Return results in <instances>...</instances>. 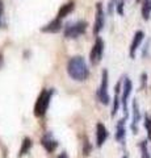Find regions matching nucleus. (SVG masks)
<instances>
[{
    "mask_svg": "<svg viewBox=\"0 0 151 158\" xmlns=\"http://www.w3.org/2000/svg\"><path fill=\"white\" fill-rule=\"evenodd\" d=\"M62 27H63L62 25V20L55 17L54 20H51L50 23H47L46 25H43L41 28V32H43V33H57V32L61 31Z\"/></svg>",
    "mask_w": 151,
    "mask_h": 158,
    "instance_id": "nucleus-13",
    "label": "nucleus"
},
{
    "mask_svg": "<svg viewBox=\"0 0 151 158\" xmlns=\"http://www.w3.org/2000/svg\"><path fill=\"white\" fill-rule=\"evenodd\" d=\"M74 3L72 2H70V3H66L65 6H62L61 8H59V11H58V15H57V17L58 19H63V17H66L67 15H70L72 11H74Z\"/></svg>",
    "mask_w": 151,
    "mask_h": 158,
    "instance_id": "nucleus-15",
    "label": "nucleus"
},
{
    "mask_svg": "<svg viewBox=\"0 0 151 158\" xmlns=\"http://www.w3.org/2000/svg\"><path fill=\"white\" fill-rule=\"evenodd\" d=\"M41 145L47 153H53L58 148V141L51 132H46L41 138Z\"/></svg>",
    "mask_w": 151,
    "mask_h": 158,
    "instance_id": "nucleus-8",
    "label": "nucleus"
},
{
    "mask_svg": "<svg viewBox=\"0 0 151 158\" xmlns=\"http://www.w3.org/2000/svg\"><path fill=\"white\" fill-rule=\"evenodd\" d=\"M143 124H145L146 131H147V138L151 141V116H150V115H146V116H145Z\"/></svg>",
    "mask_w": 151,
    "mask_h": 158,
    "instance_id": "nucleus-19",
    "label": "nucleus"
},
{
    "mask_svg": "<svg viewBox=\"0 0 151 158\" xmlns=\"http://www.w3.org/2000/svg\"><path fill=\"white\" fill-rule=\"evenodd\" d=\"M137 2H142V0H137Z\"/></svg>",
    "mask_w": 151,
    "mask_h": 158,
    "instance_id": "nucleus-26",
    "label": "nucleus"
},
{
    "mask_svg": "<svg viewBox=\"0 0 151 158\" xmlns=\"http://www.w3.org/2000/svg\"><path fill=\"white\" fill-rule=\"evenodd\" d=\"M143 38H145V33L142 31H137L134 34V37H133V41H131L130 44V49H129V56L130 58H135V53H137V50L139 49L141 46V44H142L143 41Z\"/></svg>",
    "mask_w": 151,
    "mask_h": 158,
    "instance_id": "nucleus-10",
    "label": "nucleus"
},
{
    "mask_svg": "<svg viewBox=\"0 0 151 158\" xmlns=\"http://www.w3.org/2000/svg\"><path fill=\"white\" fill-rule=\"evenodd\" d=\"M125 120L126 118H121V120L117 121V125H116V140L118 142H122L125 141V137H126V128H125Z\"/></svg>",
    "mask_w": 151,
    "mask_h": 158,
    "instance_id": "nucleus-14",
    "label": "nucleus"
},
{
    "mask_svg": "<svg viewBox=\"0 0 151 158\" xmlns=\"http://www.w3.org/2000/svg\"><path fill=\"white\" fill-rule=\"evenodd\" d=\"M105 25V13H104V8L101 3L96 4V19H95V24H93V34L99 36V33L103 31V28Z\"/></svg>",
    "mask_w": 151,
    "mask_h": 158,
    "instance_id": "nucleus-7",
    "label": "nucleus"
},
{
    "mask_svg": "<svg viewBox=\"0 0 151 158\" xmlns=\"http://www.w3.org/2000/svg\"><path fill=\"white\" fill-rule=\"evenodd\" d=\"M139 149H141V158H151V154L149 152V146H147V141H142L139 144Z\"/></svg>",
    "mask_w": 151,
    "mask_h": 158,
    "instance_id": "nucleus-18",
    "label": "nucleus"
},
{
    "mask_svg": "<svg viewBox=\"0 0 151 158\" xmlns=\"http://www.w3.org/2000/svg\"><path fill=\"white\" fill-rule=\"evenodd\" d=\"M122 158H129V156H128V154H125V156H124Z\"/></svg>",
    "mask_w": 151,
    "mask_h": 158,
    "instance_id": "nucleus-25",
    "label": "nucleus"
},
{
    "mask_svg": "<svg viewBox=\"0 0 151 158\" xmlns=\"http://www.w3.org/2000/svg\"><path fill=\"white\" fill-rule=\"evenodd\" d=\"M57 158H69V156H67V153H66V152H63V153H61V154L58 156Z\"/></svg>",
    "mask_w": 151,
    "mask_h": 158,
    "instance_id": "nucleus-23",
    "label": "nucleus"
},
{
    "mask_svg": "<svg viewBox=\"0 0 151 158\" xmlns=\"http://www.w3.org/2000/svg\"><path fill=\"white\" fill-rule=\"evenodd\" d=\"M87 27H88V23L84 21V20H77L75 23H69L65 27V34L66 38H77L81 34H84L87 31Z\"/></svg>",
    "mask_w": 151,
    "mask_h": 158,
    "instance_id": "nucleus-3",
    "label": "nucleus"
},
{
    "mask_svg": "<svg viewBox=\"0 0 151 158\" xmlns=\"http://www.w3.org/2000/svg\"><path fill=\"white\" fill-rule=\"evenodd\" d=\"M131 107H133V116H131V132L137 133L138 132V123L141 120V112H139V106H138V102L137 99H134L133 100V104H131Z\"/></svg>",
    "mask_w": 151,
    "mask_h": 158,
    "instance_id": "nucleus-11",
    "label": "nucleus"
},
{
    "mask_svg": "<svg viewBox=\"0 0 151 158\" xmlns=\"http://www.w3.org/2000/svg\"><path fill=\"white\" fill-rule=\"evenodd\" d=\"M108 136H109V132L106 129V127L103 123H97L96 124V145H97V148H101L105 144V141L108 140Z\"/></svg>",
    "mask_w": 151,
    "mask_h": 158,
    "instance_id": "nucleus-9",
    "label": "nucleus"
},
{
    "mask_svg": "<svg viewBox=\"0 0 151 158\" xmlns=\"http://www.w3.org/2000/svg\"><path fill=\"white\" fill-rule=\"evenodd\" d=\"M124 79V78H122ZM122 79L118 81V83L114 87V99H113V107H112V117L116 116V113L118 112V108L121 106V96L120 92L122 91Z\"/></svg>",
    "mask_w": 151,
    "mask_h": 158,
    "instance_id": "nucleus-12",
    "label": "nucleus"
},
{
    "mask_svg": "<svg viewBox=\"0 0 151 158\" xmlns=\"http://www.w3.org/2000/svg\"><path fill=\"white\" fill-rule=\"evenodd\" d=\"M67 74L76 82H84L89 75V69L85 59L81 56L71 57L67 61Z\"/></svg>",
    "mask_w": 151,
    "mask_h": 158,
    "instance_id": "nucleus-1",
    "label": "nucleus"
},
{
    "mask_svg": "<svg viewBox=\"0 0 151 158\" xmlns=\"http://www.w3.org/2000/svg\"><path fill=\"white\" fill-rule=\"evenodd\" d=\"M141 12H142V17L145 21H147L151 16V0H142V8H141Z\"/></svg>",
    "mask_w": 151,
    "mask_h": 158,
    "instance_id": "nucleus-16",
    "label": "nucleus"
},
{
    "mask_svg": "<svg viewBox=\"0 0 151 158\" xmlns=\"http://www.w3.org/2000/svg\"><path fill=\"white\" fill-rule=\"evenodd\" d=\"M2 61H3V59H2V54H0V65H2Z\"/></svg>",
    "mask_w": 151,
    "mask_h": 158,
    "instance_id": "nucleus-24",
    "label": "nucleus"
},
{
    "mask_svg": "<svg viewBox=\"0 0 151 158\" xmlns=\"http://www.w3.org/2000/svg\"><path fill=\"white\" fill-rule=\"evenodd\" d=\"M108 85H109V77H108V70H103L101 73V82H100V87L97 90V99L101 104L108 106L110 102V96L108 92Z\"/></svg>",
    "mask_w": 151,
    "mask_h": 158,
    "instance_id": "nucleus-4",
    "label": "nucleus"
},
{
    "mask_svg": "<svg viewBox=\"0 0 151 158\" xmlns=\"http://www.w3.org/2000/svg\"><path fill=\"white\" fill-rule=\"evenodd\" d=\"M146 82H147V74L146 73H142V75H141V88H143L145 86H146Z\"/></svg>",
    "mask_w": 151,
    "mask_h": 158,
    "instance_id": "nucleus-21",
    "label": "nucleus"
},
{
    "mask_svg": "<svg viewBox=\"0 0 151 158\" xmlns=\"http://www.w3.org/2000/svg\"><path fill=\"white\" fill-rule=\"evenodd\" d=\"M3 16H4V4L0 2V27L3 24Z\"/></svg>",
    "mask_w": 151,
    "mask_h": 158,
    "instance_id": "nucleus-22",
    "label": "nucleus"
},
{
    "mask_svg": "<svg viewBox=\"0 0 151 158\" xmlns=\"http://www.w3.org/2000/svg\"><path fill=\"white\" fill-rule=\"evenodd\" d=\"M32 145H33V142H32L30 138H29V137L24 138V140H22V145H21V149H20V157L21 156H25L26 153H29Z\"/></svg>",
    "mask_w": 151,
    "mask_h": 158,
    "instance_id": "nucleus-17",
    "label": "nucleus"
},
{
    "mask_svg": "<svg viewBox=\"0 0 151 158\" xmlns=\"http://www.w3.org/2000/svg\"><path fill=\"white\" fill-rule=\"evenodd\" d=\"M103 54H104V40L97 36L95 40L93 46H92L91 52H89V62L93 66L99 65L100 61L103 59Z\"/></svg>",
    "mask_w": 151,
    "mask_h": 158,
    "instance_id": "nucleus-5",
    "label": "nucleus"
},
{
    "mask_svg": "<svg viewBox=\"0 0 151 158\" xmlns=\"http://www.w3.org/2000/svg\"><path fill=\"white\" fill-rule=\"evenodd\" d=\"M53 94H54V90H49V88H43V90L40 92L36 104H34V116L36 117H43L47 112V108L50 106Z\"/></svg>",
    "mask_w": 151,
    "mask_h": 158,
    "instance_id": "nucleus-2",
    "label": "nucleus"
},
{
    "mask_svg": "<svg viewBox=\"0 0 151 158\" xmlns=\"http://www.w3.org/2000/svg\"><path fill=\"white\" fill-rule=\"evenodd\" d=\"M131 91H133V83H131V81L128 77H125L124 83H122V94H121V106H122V110H124V118H126L129 116L128 100L130 98Z\"/></svg>",
    "mask_w": 151,
    "mask_h": 158,
    "instance_id": "nucleus-6",
    "label": "nucleus"
},
{
    "mask_svg": "<svg viewBox=\"0 0 151 158\" xmlns=\"http://www.w3.org/2000/svg\"><path fill=\"white\" fill-rule=\"evenodd\" d=\"M116 11L118 15H121V16L124 15V0H118V2L116 3Z\"/></svg>",
    "mask_w": 151,
    "mask_h": 158,
    "instance_id": "nucleus-20",
    "label": "nucleus"
}]
</instances>
